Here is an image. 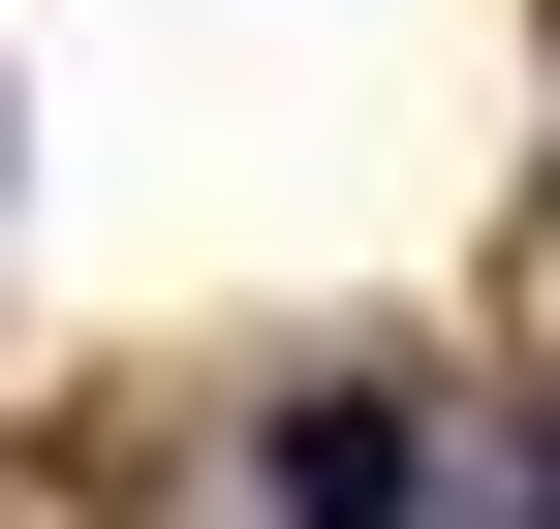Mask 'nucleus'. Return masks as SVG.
Here are the masks:
<instances>
[{
	"label": "nucleus",
	"instance_id": "obj_1",
	"mask_svg": "<svg viewBox=\"0 0 560 529\" xmlns=\"http://www.w3.org/2000/svg\"><path fill=\"white\" fill-rule=\"evenodd\" d=\"M280 498H312V529H405V405H312V436H280Z\"/></svg>",
	"mask_w": 560,
	"mask_h": 529
}]
</instances>
